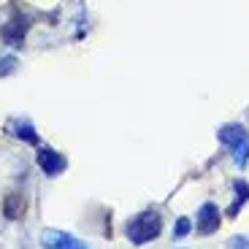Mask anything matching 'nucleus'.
<instances>
[{
  "mask_svg": "<svg viewBox=\"0 0 249 249\" xmlns=\"http://www.w3.org/2000/svg\"><path fill=\"white\" fill-rule=\"evenodd\" d=\"M162 231V217L157 212H141L138 217H133L127 222V238L133 244H146L155 241Z\"/></svg>",
  "mask_w": 249,
  "mask_h": 249,
  "instance_id": "1",
  "label": "nucleus"
},
{
  "mask_svg": "<svg viewBox=\"0 0 249 249\" xmlns=\"http://www.w3.org/2000/svg\"><path fill=\"white\" fill-rule=\"evenodd\" d=\"M217 136H219V141L233 152V160L244 168L249 162V133L244 130L241 124H225V127H219Z\"/></svg>",
  "mask_w": 249,
  "mask_h": 249,
  "instance_id": "2",
  "label": "nucleus"
},
{
  "mask_svg": "<svg viewBox=\"0 0 249 249\" xmlns=\"http://www.w3.org/2000/svg\"><path fill=\"white\" fill-rule=\"evenodd\" d=\"M27 27H30V19L22 17V14H14L6 25L0 27V36H3V41H6L8 46H22Z\"/></svg>",
  "mask_w": 249,
  "mask_h": 249,
  "instance_id": "3",
  "label": "nucleus"
},
{
  "mask_svg": "<svg viewBox=\"0 0 249 249\" xmlns=\"http://www.w3.org/2000/svg\"><path fill=\"white\" fill-rule=\"evenodd\" d=\"M41 247L44 249H89L87 244H81L76 236L62 233V231H46L41 236Z\"/></svg>",
  "mask_w": 249,
  "mask_h": 249,
  "instance_id": "4",
  "label": "nucleus"
},
{
  "mask_svg": "<svg viewBox=\"0 0 249 249\" xmlns=\"http://www.w3.org/2000/svg\"><path fill=\"white\" fill-rule=\"evenodd\" d=\"M38 165H41V171H44L46 176H57V174L65 171V157H62L60 152L44 146V149H38Z\"/></svg>",
  "mask_w": 249,
  "mask_h": 249,
  "instance_id": "5",
  "label": "nucleus"
},
{
  "mask_svg": "<svg viewBox=\"0 0 249 249\" xmlns=\"http://www.w3.org/2000/svg\"><path fill=\"white\" fill-rule=\"evenodd\" d=\"M195 222H198V231L203 233V236L214 233L219 228V209L214 203H203L200 212H198V217H195Z\"/></svg>",
  "mask_w": 249,
  "mask_h": 249,
  "instance_id": "6",
  "label": "nucleus"
},
{
  "mask_svg": "<svg viewBox=\"0 0 249 249\" xmlns=\"http://www.w3.org/2000/svg\"><path fill=\"white\" fill-rule=\"evenodd\" d=\"M25 209H27V200L22 193H8L6 200H3V214H6L8 219H19L25 214Z\"/></svg>",
  "mask_w": 249,
  "mask_h": 249,
  "instance_id": "7",
  "label": "nucleus"
},
{
  "mask_svg": "<svg viewBox=\"0 0 249 249\" xmlns=\"http://www.w3.org/2000/svg\"><path fill=\"white\" fill-rule=\"evenodd\" d=\"M14 127V136L17 138H22V141L25 143H38V133H36V127H33L30 122H27V119H17V122L11 124Z\"/></svg>",
  "mask_w": 249,
  "mask_h": 249,
  "instance_id": "8",
  "label": "nucleus"
},
{
  "mask_svg": "<svg viewBox=\"0 0 249 249\" xmlns=\"http://www.w3.org/2000/svg\"><path fill=\"white\" fill-rule=\"evenodd\" d=\"M247 198H249V184L247 181H236V198H233L231 209H228V217H236L241 212V206L247 203Z\"/></svg>",
  "mask_w": 249,
  "mask_h": 249,
  "instance_id": "9",
  "label": "nucleus"
},
{
  "mask_svg": "<svg viewBox=\"0 0 249 249\" xmlns=\"http://www.w3.org/2000/svg\"><path fill=\"white\" fill-rule=\"evenodd\" d=\"M17 71V57L14 54H3L0 57V76H8Z\"/></svg>",
  "mask_w": 249,
  "mask_h": 249,
  "instance_id": "10",
  "label": "nucleus"
},
{
  "mask_svg": "<svg viewBox=\"0 0 249 249\" xmlns=\"http://www.w3.org/2000/svg\"><path fill=\"white\" fill-rule=\"evenodd\" d=\"M190 231H193V222H190L187 217H181L179 222H176V228H174V236H176V238H181V236H187Z\"/></svg>",
  "mask_w": 249,
  "mask_h": 249,
  "instance_id": "11",
  "label": "nucleus"
},
{
  "mask_svg": "<svg viewBox=\"0 0 249 249\" xmlns=\"http://www.w3.org/2000/svg\"><path fill=\"white\" fill-rule=\"evenodd\" d=\"M231 249H249V238H247V236L231 238Z\"/></svg>",
  "mask_w": 249,
  "mask_h": 249,
  "instance_id": "12",
  "label": "nucleus"
}]
</instances>
